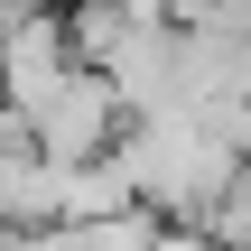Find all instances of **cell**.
I'll list each match as a JSON object with an SVG mask.
<instances>
[{"label":"cell","mask_w":251,"mask_h":251,"mask_svg":"<svg viewBox=\"0 0 251 251\" xmlns=\"http://www.w3.org/2000/svg\"><path fill=\"white\" fill-rule=\"evenodd\" d=\"M149 251H214V242H205L196 224H158V242H149Z\"/></svg>","instance_id":"277c9868"},{"label":"cell","mask_w":251,"mask_h":251,"mask_svg":"<svg viewBox=\"0 0 251 251\" xmlns=\"http://www.w3.org/2000/svg\"><path fill=\"white\" fill-rule=\"evenodd\" d=\"M75 75V47H65V19L56 9H37V19H9V37H0V112L9 121H28L56 84Z\"/></svg>","instance_id":"7a4b0ae2"},{"label":"cell","mask_w":251,"mask_h":251,"mask_svg":"<svg viewBox=\"0 0 251 251\" xmlns=\"http://www.w3.org/2000/svg\"><path fill=\"white\" fill-rule=\"evenodd\" d=\"M121 205H130L121 158H93V168H56V205H47V224H102V214H121Z\"/></svg>","instance_id":"3957f363"},{"label":"cell","mask_w":251,"mask_h":251,"mask_svg":"<svg viewBox=\"0 0 251 251\" xmlns=\"http://www.w3.org/2000/svg\"><path fill=\"white\" fill-rule=\"evenodd\" d=\"M19 140H28V158H47V168H93V158H112V140H121V102H112V84H102L93 65H75V75L19 121Z\"/></svg>","instance_id":"6da1fadb"}]
</instances>
